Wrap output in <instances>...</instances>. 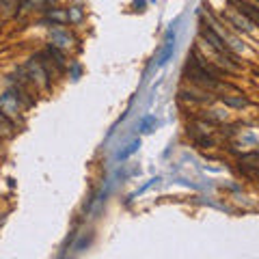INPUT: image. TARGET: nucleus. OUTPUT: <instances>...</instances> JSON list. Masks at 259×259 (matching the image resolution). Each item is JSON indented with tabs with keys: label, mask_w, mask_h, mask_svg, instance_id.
Masks as SVG:
<instances>
[{
	"label": "nucleus",
	"mask_w": 259,
	"mask_h": 259,
	"mask_svg": "<svg viewBox=\"0 0 259 259\" xmlns=\"http://www.w3.org/2000/svg\"><path fill=\"white\" fill-rule=\"evenodd\" d=\"M67 18H69L71 24H80L84 20V9H82V7H69V9H67Z\"/></svg>",
	"instance_id": "nucleus-7"
},
{
	"label": "nucleus",
	"mask_w": 259,
	"mask_h": 259,
	"mask_svg": "<svg viewBox=\"0 0 259 259\" xmlns=\"http://www.w3.org/2000/svg\"><path fill=\"white\" fill-rule=\"evenodd\" d=\"M46 3H59V0H46Z\"/></svg>",
	"instance_id": "nucleus-9"
},
{
	"label": "nucleus",
	"mask_w": 259,
	"mask_h": 259,
	"mask_svg": "<svg viewBox=\"0 0 259 259\" xmlns=\"http://www.w3.org/2000/svg\"><path fill=\"white\" fill-rule=\"evenodd\" d=\"M139 147H141V141H134V143L130 145V147H127L125 151H121V153H119V160H125L127 156H132V153H134L136 149H139Z\"/></svg>",
	"instance_id": "nucleus-8"
},
{
	"label": "nucleus",
	"mask_w": 259,
	"mask_h": 259,
	"mask_svg": "<svg viewBox=\"0 0 259 259\" xmlns=\"http://www.w3.org/2000/svg\"><path fill=\"white\" fill-rule=\"evenodd\" d=\"M216 93L207 91V89H201V91H197V89H180V97L184 102H190V104H209L214 102Z\"/></svg>",
	"instance_id": "nucleus-1"
},
{
	"label": "nucleus",
	"mask_w": 259,
	"mask_h": 259,
	"mask_svg": "<svg viewBox=\"0 0 259 259\" xmlns=\"http://www.w3.org/2000/svg\"><path fill=\"white\" fill-rule=\"evenodd\" d=\"M48 56L54 61V65L59 69H65V65H67V63H65V54L61 52V48H56V46L50 44V48H48Z\"/></svg>",
	"instance_id": "nucleus-6"
},
{
	"label": "nucleus",
	"mask_w": 259,
	"mask_h": 259,
	"mask_svg": "<svg viewBox=\"0 0 259 259\" xmlns=\"http://www.w3.org/2000/svg\"><path fill=\"white\" fill-rule=\"evenodd\" d=\"M225 106H229V108H244L248 106V100L246 97H242V95H221L218 97Z\"/></svg>",
	"instance_id": "nucleus-3"
},
{
	"label": "nucleus",
	"mask_w": 259,
	"mask_h": 259,
	"mask_svg": "<svg viewBox=\"0 0 259 259\" xmlns=\"http://www.w3.org/2000/svg\"><path fill=\"white\" fill-rule=\"evenodd\" d=\"M48 20L52 22V26H61V24L69 22L67 9H50V11H48Z\"/></svg>",
	"instance_id": "nucleus-4"
},
{
	"label": "nucleus",
	"mask_w": 259,
	"mask_h": 259,
	"mask_svg": "<svg viewBox=\"0 0 259 259\" xmlns=\"http://www.w3.org/2000/svg\"><path fill=\"white\" fill-rule=\"evenodd\" d=\"M171 37H175V32H168V41H166V48H164V50H162L160 59H158V67H162V65H166V63H168V59H171V56H173L175 44L171 41Z\"/></svg>",
	"instance_id": "nucleus-5"
},
{
	"label": "nucleus",
	"mask_w": 259,
	"mask_h": 259,
	"mask_svg": "<svg viewBox=\"0 0 259 259\" xmlns=\"http://www.w3.org/2000/svg\"><path fill=\"white\" fill-rule=\"evenodd\" d=\"M76 39L71 37L69 30H63V28H54L50 30V44L61 48V50H67V48H71V44H74Z\"/></svg>",
	"instance_id": "nucleus-2"
}]
</instances>
